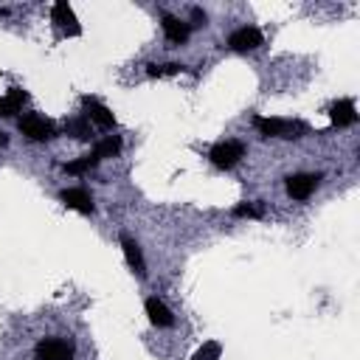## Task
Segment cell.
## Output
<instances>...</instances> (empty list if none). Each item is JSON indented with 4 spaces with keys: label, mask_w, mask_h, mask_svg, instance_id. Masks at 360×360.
Wrapping results in <instances>:
<instances>
[{
    "label": "cell",
    "mask_w": 360,
    "mask_h": 360,
    "mask_svg": "<svg viewBox=\"0 0 360 360\" xmlns=\"http://www.w3.org/2000/svg\"><path fill=\"white\" fill-rule=\"evenodd\" d=\"M253 127L264 135V138H301L307 132V124L301 121H287V118H253Z\"/></svg>",
    "instance_id": "1"
},
{
    "label": "cell",
    "mask_w": 360,
    "mask_h": 360,
    "mask_svg": "<svg viewBox=\"0 0 360 360\" xmlns=\"http://www.w3.org/2000/svg\"><path fill=\"white\" fill-rule=\"evenodd\" d=\"M208 158H211V163L217 169H233L245 158V143L242 141H222V143H217L211 149Z\"/></svg>",
    "instance_id": "2"
},
{
    "label": "cell",
    "mask_w": 360,
    "mask_h": 360,
    "mask_svg": "<svg viewBox=\"0 0 360 360\" xmlns=\"http://www.w3.org/2000/svg\"><path fill=\"white\" fill-rule=\"evenodd\" d=\"M34 360H73V346L62 338H45L37 343Z\"/></svg>",
    "instance_id": "3"
},
{
    "label": "cell",
    "mask_w": 360,
    "mask_h": 360,
    "mask_svg": "<svg viewBox=\"0 0 360 360\" xmlns=\"http://www.w3.org/2000/svg\"><path fill=\"white\" fill-rule=\"evenodd\" d=\"M20 132L31 141H48V138H53V124L37 112H28L20 118Z\"/></svg>",
    "instance_id": "4"
},
{
    "label": "cell",
    "mask_w": 360,
    "mask_h": 360,
    "mask_svg": "<svg viewBox=\"0 0 360 360\" xmlns=\"http://www.w3.org/2000/svg\"><path fill=\"white\" fill-rule=\"evenodd\" d=\"M228 45H231L233 51H239V53L256 51V48L262 45V31L253 28V25H242V28H236V31L228 37Z\"/></svg>",
    "instance_id": "5"
},
{
    "label": "cell",
    "mask_w": 360,
    "mask_h": 360,
    "mask_svg": "<svg viewBox=\"0 0 360 360\" xmlns=\"http://www.w3.org/2000/svg\"><path fill=\"white\" fill-rule=\"evenodd\" d=\"M51 17H53V22H56V25H59L65 34H70V37H79V34H82L79 20H76V14H73V8H70V3H68V0L53 3Z\"/></svg>",
    "instance_id": "6"
},
{
    "label": "cell",
    "mask_w": 360,
    "mask_h": 360,
    "mask_svg": "<svg viewBox=\"0 0 360 360\" xmlns=\"http://www.w3.org/2000/svg\"><path fill=\"white\" fill-rule=\"evenodd\" d=\"M318 180H321V174H290L287 177V194L292 200H307L315 191Z\"/></svg>",
    "instance_id": "7"
},
{
    "label": "cell",
    "mask_w": 360,
    "mask_h": 360,
    "mask_svg": "<svg viewBox=\"0 0 360 360\" xmlns=\"http://www.w3.org/2000/svg\"><path fill=\"white\" fill-rule=\"evenodd\" d=\"M59 200L65 202V208H73V211H79V214H93V211H96L93 197H90V191H84V188H65V191L59 194Z\"/></svg>",
    "instance_id": "8"
},
{
    "label": "cell",
    "mask_w": 360,
    "mask_h": 360,
    "mask_svg": "<svg viewBox=\"0 0 360 360\" xmlns=\"http://www.w3.org/2000/svg\"><path fill=\"white\" fill-rule=\"evenodd\" d=\"M329 118H332L335 127H352V124L357 121V107H354V101H352V98L335 101V104L329 107Z\"/></svg>",
    "instance_id": "9"
},
{
    "label": "cell",
    "mask_w": 360,
    "mask_h": 360,
    "mask_svg": "<svg viewBox=\"0 0 360 360\" xmlns=\"http://www.w3.org/2000/svg\"><path fill=\"white\" fill-rule=\"evenodd\" d=\"M84 110H87V118H90V121H96L98 127H104V129L115 127V115H112V112H110L98 98L84 96Z\"/></svg>",
    "instance_id": "10"
},
{
    "label": "cell",
    "mask_w": 360,
    "mask_h": 360,
    "mask_svg": "<svg viewBox=\"0 0 360 360\" xmlns=\"http://www.w3.org/2000/svg\"><path fill=\"white\" fill-rule=\"evenodd\" d=\"M121 250H124V256H127L129 267L143 278V276H146V262H143V253H141L138 242H135V239H129V236L124 233V236H121Z\"/></svg>",
    "instance_id": "11"
},
{
    "label": "cell",
    "mask_w": 360,
    "mask_h": 360,
    "mask_svg": "<svg viewBox=\"0 0 360 360\" xmlns=\"http://www.w3.org/2000/svg\"><path fill=\"white\" fill-rule=\"evenodd\" d=\"M143 307H146V315H149V321H152L155 326H172V323H174V315L169 312V307H166L160 298L152 295V298H146Z\"/></svg>",
    "instance_id": "12"
},
{
    "label": "cell",
    "mask_w": 360,
    "mask_h": 360,
    "mask_svg": "<svg viewBox=\"0 0 360 360\" xmlns=\"http://www.w3.org/2000/svg\"><path fill=\"white\" fill-rule=\"evenodd\" d=\"M163 34H166V39H169L172 45H183V42L188 39V25L180 22L177 17L166 14V17H163Z\"/></svg>",
    "instance_id": "13"
},
{
    "label": "cell",
    "mask_w": 360,
    "mask_h": 360,
    "mask_svg": "<svg viewBox=\"0 0 360 360\" xmlns=\"http://www.w3.org/2000/svg\"><path fill=\"white\" fill-rule=\"evenodd\" d=\"M118 152H121V138H118V135H110V138H104V141L96 146L93 155H96L98 160H104V158H112V155H118Z\"/></svg>",
    "instance_id": "14"
},
{
    "label": "cell",
    "mask_w": 360,
    "mask_h": 360,
    "mask_svg": "<svg viewBox=\"0 0 360 360\" xmlns=\"http://www.w3.org/2000/svg\"><path fill=\"white\" fill-rule=\"evenodd\" d=\"M96 163H98L96 155H82L79 160H70V163L65 166V172H68V174H84V172H90Z\"/></svg>",
    "instance_id": "15"
},
{
    "label": "cell",
    "mask_w": 360,
    "mask_h": 360,
    "mask_svg": "<svg viewBox=\"0 0 360 360\" xmlns=\"http://www.w3.org/2000/svg\"><path fill=\"white\" fill-rule=\"evenodd\" d=\"M25 98H28V96H25V93H22L20 87H11V90L6 93V98H3V104H6L8 115H14V112H17V110H20L22 104H25Z\"/></svg>",
    "instance_id": "16"
},
{
    "label": "cell",
    "mask_w": 360,
    "mask_h": 360,
    "mask_svg": "<svg viewBox=\"0 0 360 360\" xmlns=\"http://www.w3.org/2000/svg\"><path fill=\"white\" fill-rule=\"evenodd\" d=\"M65 132L73 135V138H79V141H84V138H90V124L84 118H70L65 124Z\"/></svg>",
    "instance_id": "17"
},
{
    "label": "cell",
    "mask_w": 360,
    "mask_h": 360,
    "mask_svg": "<svg viewBox=\"0 0 360 360\" xmlns=\"http://www.w3.org/2000/svg\"><path fill=\"white\" fill-rule=\"evenodd\" d=\"M219 354H222V346L217 340H208L194 352V360H219Z\"/></svg>",
    "instance_id": "18"
},
{
    "label": "cell",
    "mask_w": 360,
    "mask_h": 360,
    "mask_svg": "<svg viewBox=\"0 0 360 360\" xmlns=\"http://www.w3.org/2000/svg\"><path fill=\"white\" fill-rule=\"evenodd\" d=\"M233 217H248V219H256V217H262V205H256V202H239V205L233 208Z\"/></svg>",
    "instance_id": "19"
},
{
    "label": "cell",
    "mask_w": 360,
    "mask_h": 360,
    "mask_svg": "<svg viewBox=\"0 0 360 360\" xmlns=\"http://www.w3.org/2000/svg\"><path fill=\"white\" fill-rule=\"evenodd\" d=\"M183 70V65H177V62H169V65H149V76H172V73H180Z\"/></svg>",
    "instance_id": "20"
},
{
    "label": "cell",
    "mask_w": 360,
    "mask_h": 360,
    "mask_svg": "<svg viewBox=\"0 0 360 360\" xmlns=\"http://www.w3.org/2000/svg\"><path fill=\"white\" fill-rule=\"evenodd\" d=\"M191 17H194V25H205V11L194 8V11H191Z\"/></svg>",
    "instance_id": "21"
},
{
    "label": "cell",
    "mask_w": 360,
    "mask_h": 360,
    "mask_svg": "<svg viewBox=\"0 0 360 360\" xmlns=\"http://www.w3.org/2000/svg\"><path fill=\"white\" fill-rule=\"evenodd\" d=\"M0 115H8V110H6V104H3V98H0Z\"/></svg>",
    "instance_id": "22"
},
{
    "label": "cell",
    "mask_w": 360,
    "mask_h": 360,
    "mask_svg": "<svg viewBox=\"0 0 360 360\" xmlns=\"http://www.w3.org/2000/svg\"><path fill=\"white\" fill-rule=\"evenodd\" d=\"M6 143H8V138H6L3 132H0V146H6Z\"/></svg>",
    "instance_id": "23"
},
{
    "label": "cell",
    "mask_w": 360,
    "mask_h": 360,
    "mask_svg": "<svg viewBox=\"0 0 360 360\" xmlns=\"http://www.w3.org/2000/svg\"><path fill=\"white\" fill-rule=\"evenodd\" d=\"M3 17H6V8H0V20H3Z\"/></svg>",
    "instance_id": "24"
}]
</instances>
